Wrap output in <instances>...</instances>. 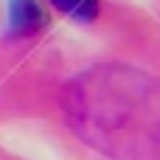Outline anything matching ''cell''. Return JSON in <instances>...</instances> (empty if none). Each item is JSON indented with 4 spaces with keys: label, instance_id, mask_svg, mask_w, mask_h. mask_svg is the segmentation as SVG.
<instances>
[{
    "label": "cell",
    "instance_id": "6da1fadb",
    "mask_svg": "<svg viewBox=\"0 0 160 160\" xmlns=\"http://www.w3.org/2000/svg\"><path fill=\"white\" fill-rule=\"evenodd\" d=\"M84 96L93 98L90 118L110 152L129 160H160V79L115 68L98 73Z\"/></svg>",
    "mask_w": 160,
    "mask_h": 160
},
{
    "label": "cell",
    "instance_id": "7a4b0ae2",
    "mask_svg": "<svg viewBox=\"0 0 160 160\" xmlns=\"http://www.w3.org/2000/svg\"><path fill=\"white\" fill-rule=\"evenodd\" d=\"M8 20H11L14 34H34L45 22V14H42L37 0H11L8 3Z\"/></svg>",
    "mask_w": 160,
    "mask_h": 160
},
{
    "label": "cell",
    "instance_id": "3957f363",
    "mask_svg": "<svg viewBox=\"0 0 160 160\" xmlns=\"http://www.w3.org/2000/svg\"><path fill=\"white\" fill-rule=\"evenodd\" d=\"M62 14L79 20V22H93L98 17V0H51Z\"/></svg>",
    "mask_w": 160,
    "mask_h": 160
}]
</instances>
